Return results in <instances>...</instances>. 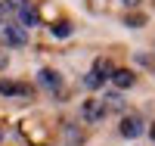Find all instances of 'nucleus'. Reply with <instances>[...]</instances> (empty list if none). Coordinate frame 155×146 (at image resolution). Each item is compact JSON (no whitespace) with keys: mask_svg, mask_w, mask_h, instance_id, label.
Masks as SVG:
<instances>
[{"mask_svg":"<svg viewBox=\"0 0 155 146\" xmlns=\"http://www.w3.org/2000/svg\"><path fill=\"white\" fill-rule=\"evenodd\" d=\"M102 115H106V103H102V100H90L84 106V118H87V121H99Z\"/></svg>","mask_w":155,"mask_h":146,"instance_id":"obj_4","label":"nucleus"},{"mask_svg":"<svg viewBox=\"0 0 155 146\" xmlns=\"http://www.w3.org/2000/svg\"><path fill=\"white\" fill-rule=\"evenodd\" d=\"M102 103H106V109H124V100H121V93H109Z\"/></svg>","mask_w":155,"mask_h":146,"instance_id":"obj_11","label":"nucleus"},{"mask_svg":"<svg viewBox=\"0 0 155 146\" xmlns=\"http://www.w3.org/2000/svg\"><path fill=\"white\" fill-rule=\"evenodd\" d=\"M19 19H22L25 25H37V22H41V16H37V9H34L31 3H22V6H19Z\"/></svg>","mask_w":155,"mask_h":146,"instance_id":"obj_7","label":"nucleus"},{"mask_svg":"<svg viewBox=\"0 0 155 146\" xmlns=\"http://www.w3.org/2000/svg\"><path fill=\"white\" fill-rule=\"evenodd\" d=\"M121 134L124 137H140V134H143V121H140L137 115H127L121 121Z\"/></svg>","mask_w":155,"mask_h":146,"instance_id":"obj_3","label":"nucleus"},{"mask_svg":"<svg viewBox=\"0 0 155 146\" xmlns=\"http://www.w3.org/2000/svg\"><path fill=\"white\" fill-rule=\"evenodd\" d=\"M149 134H152V140H155V124H152V131H149Z\"/></svg>","mask_w":155,"mask_h":146,"instance_id":"obj_17","label":"nucleus"},{"mask_svg":"<svg viewBox=\"0 0 155 146\" xmlns=\"http://www.w3.org/2000/svg\"><path fill=\"white\" fill-rule=\"evenodd\" d=\"M102 81H106V78H102V75H96V72H90V75L84 78V84H87L90 90H96V87H102Z\"/></svg>","mask_w":155,"mask_h":146,"instance_id":"obj_12","label":"nucleus"},{"mask_svg":"<svg viewBox=\"0 0 155 146\" xmlns=\"http://www.w3.org/2000/svg\"><path fill=\"white\" fill-rule=\"evenodd\" d=\"M37 78H41V84H44V87H50V90H59V87H62V78H59L53 69H44Z\"/></svg>","mask_w":155,"mask_h":146,"instance_id":"obj_6","label":"nucleus"},{"mask_svg":"<svg viewBox=\"0 0 155 146\" xmlns=\"http://www.w3.org/2000/svg\"><path fill=\"white\" fill-rule=\"evenodd\" d=\"M3 41H6L9 47H22L25 41H28V34H25L19 25H6V28H3Z\"/></svg>","mask_w":155,"mask_h":146,"instance_id":"obj_2","label":"nucleus"},{"mask_svg":"<svg viewBox=\"0 0 155 146\" xmlns=\"http://www.w3.org/2000/svg\"><path fill=\"white\" fill-rule=\"evenodd\" d=\"M121 3H124V6H137L140 0H121Z\"/></svg>","mask_w":155,"mask_h":146,"instance_id":"obj_16","label":"nucleus"},{"mask_svg":"<svg viewBox=\"0 0 155 146\" xmlns=\"http://www.w3.org/2000/svg\"><path fill=\"white\" fill-rule=\"evenodd\" d=\"M93 72H96V75H102V78H112V72H115V69H112V62H109V59H96Z\"/></svg>","mask_w":155,"mask_h":146,"instance_id":"obj_9","label":"nucleus"},{"mask_svg":"<svg viewBox=\"0 0 155 146\" xmlns=\"http://www.w3.org/2000/svg\"><path fill=\"white\" fill-rule=\"evenodd\" d=\"M50 31H53L56 37H68V34H71V25H68V22H53V28H50Z\"/></svg>","mask_w":155,"mask_h":146,"instance_id":"obj_10","label":"nucleus"},{"mask_svg":"<svg viewBox=\"0 0 155 146\" xmlns=\"http://www.w3.org/2000/svg\"><path fill=\"white\" fill-rule=\"evenodd\" d=\"M90 9H96V12H102V9H106V0H90Z\"/></svg>","mask_w":155,"mask_h":146,"instance_id":"obj_14","label":"nucleus"},{"mask_svg":"<svg viewBox=\"0 0 155 146\" xmlns=\"http://www.w3.org/2000/svg\"><path fill=\"white\" fill-rule=\"evenodd\" d=\"M22 134L28 137L31 143H37V146L47 143V131H34V127H31V121H25V124H22Z\"/></svg>","mask_w":155,"mask_h":146,"instance_id":"obj_8","label":"nucleus"},{"mask_svg":"<svg viewBox=\"0 0 155 146\" xmlns=\"http://www.w3.org/2000/svg\"><path fill=\"white\" fill-rule=\"evenodd\" d=\"M134 81H137V78H134L130 69H115L112 72V84L115 87H134Z\"/></svg>","mask_w":155,"mask_h":146,"instance_id":"obj_5","label":"nucleus"},{"mask_svg":"<svg viewBox=\"0 0 155 146\" xmlns=\"http://www.w3.org/2000/svg\"><path fill=\"white\" fill-rule=\"evenodd\" d=\"M143 22H146V19L140 16V12H134V16H127V19H124V25H127V28H140Z\"/></svg>","mask_w":155,"mask_h":146,"instance_id":"obj_13","label":"nucleus"},{"mask_svg":"<svg viewBox=\"0 0 155 146\" xmlns=\"http://www.w3.org/2000/svg\"><path fill=\"white\" fill-rule=\"evenodd\" d=\"M0 93L3 97H31V87L16 84V81H0Z\"/></svg>","mask_w":155,"mask_h":146,"instance_id":"obj_1","label":"nucleus"},{"mask_svg":"<svg viewBox=\"0 0 155 146\" xmlns=\"http://www.w3.org/2000/svg\"><path fill=\"white\" fill-rule=\"evenodd\" d=\"M6 3H9V6H16V9H19L22 3H28V0H6Z\"/></svg>","mask_w":155,"mask_h":146,"instance_id":"obj_15","label":"nucleus"}]
</instances>
